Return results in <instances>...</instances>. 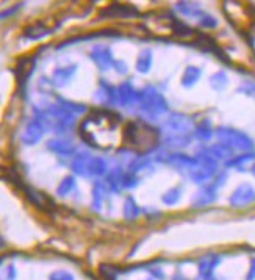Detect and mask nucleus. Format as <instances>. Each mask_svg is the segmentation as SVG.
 I'll return each mask as SVG.
<instances>
[{
  "label": "nucleus",
  "instance_id": "1",
  "mask_svg": "<svg viewBox=\"0 0 255 280\" xmlns=\"http://www.w3.org/2000/svg\"><path fill=\"white\" fill-rule=\"evenodd\" d=\"M124 129L121 116L110 110L91 111L78 127L84 143L104 150L124 146Z\"/></svg>",
  "mask_w": 255,
  "mask_h": 280
},
{
  "label": "nucleus",
  "instance_id": "2",
  "mask_svg": "<svg viewBox=\"0 0 255 280\" xmlns=\"http://www.w3.org/2000/svg\"><path fill=\"white\" fill-rule=\"evenodd\" d=\"M158 130L143 121H130L124 129V147H129L136 153H147L158 146Z\"/></svg>",
  "mask_w": 255,
  "mask_h": 280
},
{
  "label": "nucleus",
  "instance_id": "3",
  "mask_svg": "<svg viewBox=\"0 0 255 280\" xmlns=\"http://www.w3.org/2000/svg\"><path fill=\"white\" fill-rule=\"evenodd\" d=\"M218 136L225 141L229 146L232 147H236V149H241V150H247L252 147V139L249 136H246L244 133L241 132H236V130H232V129H219L218 132Z\"/></svg>",
  "mask_w": 255,
  "mask_h": 280
},
{
  "label": "nucleus",
  "instance_id": "4",
  "mask_svg": "<svg viewBox=\"0 0 255 280\" xmlns=\"http://www.w3.org/2000/svg\"><path fill=\"white\" fill-rule=\"evenodd\" d=\"M255 201V190L250 186V185H241V186H238L233 194H232V198H230V204L236 208L239 207H244V205H249Z\"/></svg>",
  "mask_w": 255,
  "mask_h": 280
},
{
  "label": "nucleus",
  "instance_id": "5",
  "mask_svg": "<svg viewBox=\"0 0 255 280\" xmlns=\"http://www.w3.org/2000/svg\"><path fill=\"white\" fill-rule=\"evenodd\" d=\"M215 199H216L215 191L208 188V190H204V191H201L199 194H197V198H196V201H194V205H197V207L207 205V204H210V202H213Z\"/></svg>",
  "mask_w": 255,
  "mask_h": 280
},
{
  "label": "nucleus",
  "instance_id": "6",
  "mask_svg": "<svg viewBox=\"0 0 255 280\" xmlns=\"http://www.w3.org/2000/svg\"><path fill=\"white\" fill-rule=\"evenodd\" d=\"M199 77H201V71H199V69H197V67H188L185 75H183V85H185V86H191V85H194L197 80H199Z\"/></svg>",
  "mask_w": 255,
  "mask_h": 280
},
{
  "label": "nucleus",
  "instance_id": "7",
  "mask_svg": "<svg viewBox=\"0 0 255 280\" xmlns=\"http://www.w3.org/2000/svg\"><path fill=\"white\" fill-rule=\"evenodd\" d=\"M210 85L213 86L215 89L221 91V89L225 88V85H227V77H225L224 72H218L210 78Z\"/></svg>",
  "mask_w": 255,
  "mask_h": 280
},
{
  "label": "nucleus",
  "instance_id": "8",
  "mask_svg": "<svg viewBox=\"0 0 255 280\" xmlns=\"http://www.w3.org/2000/svg\"><path fill=\"white\" fill-rule=\"evenodd\" d=\"M216 263H218V258H216V257H205V258L201 261V264H199L201 272H202L204 275H208L211 271H213V268L216 266Z\"/></svg>",
  "mask_w": 255,
  "mask_h": 280
},
{
  "label": "nucleus",
  "instance_id": "9",
  "mask_svg": "<svg viewBox=\"0 0 255 280\" xmlns=\"http://www.w3.org/2000/svg\"><path fill=\"white\" fill-rule=\"evenodd\" d=\"M253 158H255L253 153H247V155H241V157H236V158H233L232 161H229V163H227V166H236V167H239V166L244 164V163L252 161Z\"/></svg>",
  "mask_w": 255,
  "mask_h": 280
},
{
  "label": "nucleus",
  "instance_id": "10",
  "mask_svg": "<svg viewBox=\"0 0 255 280\" xmlns=\"http://www.w3.org/2000/svg\"><path fill=\"white\" fill-rule=\"evenodd\" d=\"M179 201V191L176 190H173V191H169L167 193V196H164V202H167V204H174V202H177Z\"/></svg>",
  "mask_w": 255,
  "mask_h": 280
},
{
  "label": "nucleus",
  "instance_id": "11",
  "mask_svg": "<svg viewBox=\"0 0 255 280\" xmlns=\"http://www.w3.org/2000/svg\"><path fill=\"white\" fill-rule=\"evenodd\" d=\"M201 22L205 27H216V21H215V18H211V16H204V19Z\"/></svg>",
  "mask_w": 255,
  "mask_h": 280
},
{
  "label": "nucleus",
  "instance_id": "12",
  "mask_svg": "<svg viewBox=\"0 0 255 280\" xmlns=\"http://www.w3.org/2000/svg\"><path fill=\"white\" fill-rule=\"evenodd\" d=\"M247 278H249V280H253V278H255V258H253L252 263H250V271H249Z\"/></svg>",
  "mask_w": 255,
  "mask_h": 280
},
{
  "label": "nucleus",
  "instance_id": "13",
  "mask_svg": "<svg viewBox=\"0 0 255 280\" xmlns=\"http://www.w3.org/2000/svg\"><path fill=\"white\" fill-rule=\"evenodd\" d=\"M252 174L255 175V164H253V167H252Z\"/></svg>",
  "mask_w": 255,
  "mask_h": 280
}]
</instances>
